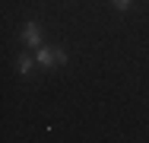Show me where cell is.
<instances>
[{
  "label": "cell",
  "mask_w": 149,
  "mask_h": 143,
  "mask_svg": "<svg viewBox=\"0 0 149 143\" xmlns=\"http://www.w3.org/2000/svg\"><path fill=\"white\" fill-rule=\"evenodd\" d=\"M35 60H38L41 67H60V64H67V51L41 45V48H35Z\"/></svg>",
  "instance_id": "obj_1"
},
{
  "label": "cell",
  "mask_w": 149,
  "mask_h": 143,
  "mask_svg": "<svg viewBox=\"0 0 149 143\" xmlns=\"http://www.w3.org/2000/svg\"><path fill=\"white\" fill-rule=\"evenodd\" d=\"M22 41L29 45V48H41V26L32 19V22H26V29H22Z\"/></svg>",
  "instance_id": "obj_2"
},
{
  "label": "cell",
  "mask_w": 149,
  "mask_h": 143,
  "mask_svg": "<svg viewBox=\"0 0 149 143\" xmlns=\"http://www.w3.org/2000/svg\"><path fill=\"white\" fill-rule=\"evenodd\" d=\"M16 70L22 73V76H29L32 73V57H26V54H19V60H16Z\"/></svg>",
  "instance_id": "obj_3"
},
{
  "label": "cell",
  "mask_w": 149,
  "mask_h": 143,
  "mask_svg": "<svg viewBox=\"0 0 149 143\" xmlns=\"http://www.w3.org/2000/svg\"><path fill=\"white\" fill-rule=\"evenodd\" d=\"M111 3H114V10L124 13V10H130V3H133V0H111Z\"/></svg>",
  "instance_id": "obj_4"
}]
</instances>
